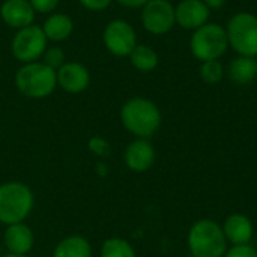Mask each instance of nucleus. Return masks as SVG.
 <instances>
[{
  "instance_id": "1",
  "label": "nucleus",
  "mask_w": 257,
  "mask_h": 257,
  "mask_svg": "<svg viewBox=\"0 0 257 257\" xmlns=\"http://www.w3.org/2000/svg\"><path fill=\"white\" fill-rule=\"evenodd\" d=\"M120 120L131 134L139 139H149L161 125V113L151 99L137 96L123 104Z\"/></svg>"
},
{
  "instance_id": "2",
  "label": "nucleus",
  "mask_w": 257,
  "mask_h": 257,
  "mask_svg": "<svg viewBox=\"0 0 257 257\" xmlns=\"http://www.w3.org/2000/svg\"><path fill=\"white\" fill-rule=\"evenodd\" d=\"M188 247L193 257H224L227 239L218 223L199 220L190 229Z\"/></svg>"
},
{
  "instance_id": "3",
  "label": "nucleus",
  "mask_w": 257,
  "mask_h": 257,
  "mask_svg": "<svg viewBox=\"0 0 257 257\" xmlns=\"http://www.w3.org/2000/svg\"><path fill=\"white\" fill-rule=\"evenodd\" d=\"M15 84L24 96L41 99L53 93L57 86V75L44 62H30L18 69Z\"/></svg>"
},
{
  "instance_id": "4",
  "label": "nucleus",
  "mask_w": 257,
  "mask_h": 257,
  "mask_svg": "<svg viewBox=\"0 0 257 257\" xmlns=\"http://www.w3.org/2000/svg\"><path fill=\"white\" fill-rule=\"evenodd\" d=\"M33 193L23 182H6L0 185V223H23L33 208Z\"/></svg>"
},
{
  "instance_id": "5",
  "label": "nucleus",
  "mask_w": 257,
  "mask_h": 257,
  "mask_svg": "<svg viewBox=\"0 0 257 257\" xmlns=\"http://www.w3.org/2000/svg\"><path fill=\"white\" fill-rule=\"evenodd\" d=\"M190 48L193 56L200 60H217L229 48L226 27L218 23H206L205 26L196 29L191 35Z\"/></svg>"
},
{
  "instance_id": "6",
  "label": "nucleus",
  "mask_w": 257,
  "mask_h": 257,
  "mask_svg": "<svg viewBox=\"0 0 257 257\" xmlns=\"http://www.w3.org/2000/svg\"><path fill=\"white\" fill-rule=\"evenodd\" d=\"M229 47L238 56L257 57V15L251 12L235 14L226 26Z\"/></svg>"
},
{
  "instance_id": "7",
  "label": "nucleus",
  "mask_w": 257,
  "mask_h": 257,
  "mask_svg": "<svg viewBox=\"0 0 257 257\" xmlns=\"http://www.w3.org/2000/svg\"><path fill=\"white\" fill-rule=\"evenodd\" d=\"M47 38L42 27L27 26L20 29L12 39V54L23 63L36 62L47 50Z\"/></svg>"
},
{
  "instance_id": "8",
  "label": "nucleus",
  "mask_w": 257,
  "mask_h": 257,
  "mask_svg": "<svg viewBox=\"0 0 257 257\" xmlns=\"http://www.w3.org/2000/svg\"><path fill=\"white\" fill-rule=\"evenodd\" d=\"M142 24L152 35H166L176 24L175 6L169 0H149L142 8Z\"/></svg>"
},
{
  "instance_id": "9",
  "label": "nucleus",
  "mask_w": 257,
  "mask_h": 257,
  "mask_svg": "<svg viewBox=\"0 0 257 257\" xmlns=\"http://www.w3.org/2000/svg\"><path fill=\"white\" fill-rule=\"evenodd\" d=\"M102 41L105 48L119 57L130 56L137 45V35L134 27L125 20L110 21L102 33Z\"/></svg>"
},
{
  "instance_id": "10",
  "label": "nucleus",
  "mask_w": 257,
  "mask_h": 257,
  "mask_svg": "<svg viewBox=\"0 0 257 257\" xmlns=\"http://www.w3.org/2000/svg\"><path fill=\"white\" fill-rule=\"evenodd\" d=\"M211 9L203 0H182L175 8L176 24L187 30H196L209 23Z\"/></svg>"
},
{
  "instance_id": "11",
  "label": "nucleus",
  "mask_w": 257,
  "mask_h": 257,
  "mask_svg": "<svg viewBox=\"0 0 257 257\" xmlns=\"http://www.w3.org/2000/svg\"><path fill=\"white\" fill-rule=\"evenodd\" d=\"M57 84L68 93H80L87 89L90 75L86 66L77 62L63 63L57 71Z\"/></svg>"
},
{
  "instance_id": "12",
  "label": "nucleus",
  "mask_w": 257,
  "mask_h": 257,
  "mask_svg": "<svg viewBox=\"0 0 257 257\" xmlns=\"http://www.w3.org/2000/svg\"><path fill=\"white\" fill-rule=\"evenodd\" d=\"M35 9L29 0H5L0 6V17L12 29H24L33 24Z\"/></svg>"
},
{
  "instance_id": "13",
  "label": "nucleus",
  "mask_w": 257,
  "mask_h": 257,
  "mask_svg": "<svg viewBox=\"0 0 257 257\" xmlns=\"http://www.w3.org/2000/svg\"><path fill=\"white\" fill-rule=\"evenodd\" d=\"M155 161V149L148 139H137L125 151V163L134 172L148 170Z\"/></svg>"
},
{
  "instance_id": "14",
  "label": "nucleus",
  "mask_w": 257,
  "mask_h": 257,
  "mask_svg": "<svg viewBox=\"0 0 257 257\" xmlns=\"http://www.w3.org/2000/svg\"><path fill=\"white\" fill-rule=\"evenodd\" d=\"M35 244L33 232L24 223H15L8 226L5 232V245L11 254L26 256Z\"/></svg>"
},
{
  "instance_id": "15",
  "label": "nucleus",
  "mask_w": 257,
  "mask_h": 257,
  "mask_svg": "<svg viewBox=\"0 0 257 257\" xmlns=\"http://www.w3.org/2000/svg\"><path fill=\"white\" fill-rule=\"evenodd\" d=\"M224 236L233 245L248 244L253 238V224L248 217L242 214H232L226 218L223 227Z\"/></svg>"
},
{
  "instance_id": "16",
  "label": "nucleus",
  "mask_w": 257,
  "mask_h": 257,
  "mask_svg": "<svg viewBox=\"0 0 257 257\" xmlns=\"http://www.w3.org/2000/svg\"><path fill=\"white\" fill-rule=\"evenodd\" d=\"M229 78L238 86H247L257 77V59L248 56H238L229 65Z\"/></svg>"
},
{
  "instance_id": "17",
  "label": "nucleus",
  "mask_w": 257,
  "mask_h": 257,
  "mask_svg": "<svg viewBox=\"0 0 257 257\" xmlns=\"http://www.w3.org/2000/svg\"><path fill=\"white\" fill-rule=\"evenodd\" d=\"M72 29H74V23L71 17H68L66 14H53L45 20L42 26L45 38L53 42L65 41L66 38H69Z\"/></svg>"
},
{
  "instance_id": "18",
  "label": "nucleus",
  "mask_w": 257,
  "mask_h": 257,
  "mask_svg": "<svg viewBox=\"0 0 257 257\" xmlns=\"http://www.w3.org/2000/svg\"><path fill=\"white\" fill-rule=\"evenodd\" d=\"M53 257H92V247L83 236H69L57 244Z\"/></svg>"
},
{
  "instance_id": "19",
  "label": "nucleus",
  "mask_w": 257,
  "mask_h": 257,
  "mask_svg": "<svg viewBox=\"0 0 257 257\" xmlns=\"http://www.w3.org/2000/svg\"><path fill=\"white\" fill-rule=\"evenodd\" d=\"M130 62L131 65L140 71V72H151L158 66V54L155 53V50H152L148 45H136V48L131 51L130 54Z\"/></svg>"
},
{
  "instance_id": "20",
  "label": "nucleus",
  "mask_w": 257,
  "mask_h": 257,
  "mask_svg": "<svg viewBox=\"0 0 257 257\" xmlns=\"http://www.w3.org/2000/svg\"><path fill=\"white\" fill-rule=\"evenodd\" d=\"M101 257H136V251L128 241L111 238L102 244Z\"/></svg>"
},
{
  "instance_id": "21",
  "label": "nucleus",
  "mask_w": 257,
  "mask_h": 257,
  "mask_svg": "<svg viewBox=\"0 0 257 257\" xmlns=\"http://www.w3.org/2000/svg\"><path fill=\"white\" fill-rule=\"evenodd\" d=\"M200 78L208 83V84H218L223 77H224V66L220 62V59L217 60H206L202 62L200 65Z\"/></svg>"
},
{
  "instance_id": "22",
  "label": "nucleus",
  "mask_w": 257,
  "mask_h": 257,
  "mask_svg": "<svg viewBox=\"0 0 257 257\" xmlns=\"http://www.w3.org/2000/svg\"><path fill=\"white\" fill-rule=\"evenodd\" d=\"M44 57V63L47 66H50L51 69L57 71L63 63H65V53L60 47H50L44 51L42 54Z\"/></svg>"
},
{
  "instance_id": "23",
  "label": "nucleus",
  "mask_w": 257,
  "mask_h": 257,
  "mask_svg": "<svg viewBox=\"0 0 257 257\" xmlns=\"http://www.w3.org/2000/svg\"><path fill=\"white\" fill-rule=\"evenodd\" d=\"M224 257H257V250L254 247L248 245V244H242V245H233Z\"/></svg>"
},
{
  "instance_id": "24",
  "label": "nucleus",
  "mask_w": 257,
  "mask_h": 257,
  "mask_svg": "<svg viewBox=\"0 0 257 257\" xmlns=\"http://www.w3.org/2000/svg\"><path fill=\"white\" fill-rule=\"evenodd\" d=\"M32 8L35 9V12L39 14H48L51 11H54L59 5L60 0H29Z\"/></svg>"
},
{
  "instance_id": "25",
  "label": "nucleus",
  "mask_w": 257,
  "mask_h": 257,
  "mask_svg": "<svg viewBox=\"0 0 257 257\" xmlns=\"http://www.w3.org/2000/svg\"><path fill=\"white\" fill-rule=\"evenodd\" d=\"M78 2L90 11H104L111 3V0H78Z\"/></svg>"
},
{
  "instance_id": "26",
  "label": "nucleus",
  "mask_w": 257,
  "mask_h": 257,
  "mask_svg": "<svg viewBox=\"0 0 257 257\" xmlns=\"http://www.w3.org/2000/svg\"><path fill=\"white\" fill-rule=\"evenodd\" d=\"M116 2L125 8H143L149 0H116Z\"/></svg>"
},
{
  "instance_id": "27",
  "label": "nucleus",
  "mask_w": 257,
  "mask_h": 257,
  "mask_svg": "<svg viewBox=\"0 0 257 257\" xmlns=\"http://www.w3.org/2000/svg\"><path fill=\"white\" fill-rule=\"evenodd\" d=\"M227 0H203V3L209 8V9H218L221 8Z\"/></svg>"
},
{
  "instance_id": "28",
  "label": "nucleus",
  "mask_w": 257,
  "mask_h": 257,
  "mask_svg": "<svg viewBox=\"0 0 257 257\" xmlns=\"http://www.w3.org/2000/svg\"><path fill=\"white\" fill-rule=\"evenodd\" d=\"M5 257H26V256H20V254H11V253H9L8 256H5Z\"/></svg>"
}]
</instances>
